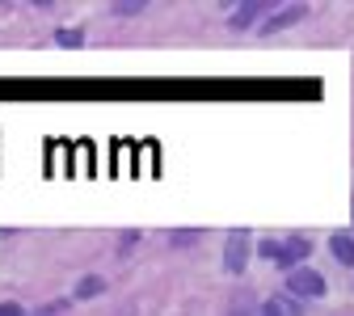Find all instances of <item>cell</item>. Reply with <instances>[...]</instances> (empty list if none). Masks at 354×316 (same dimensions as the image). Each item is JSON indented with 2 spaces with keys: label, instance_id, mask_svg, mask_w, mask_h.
Returning <instances> with one entry per match:
<instances>
[{
  "label": "cell",
  "instance_id": "cell-4",
  "mask_svg": "<svg viewBox=\"0 0 354 316\" xmlns=\"http://www.w3.org/2000/svg\"><path fill=\"white\" fill-rule=\"evenodd\" d=\"M329 249H333V257H337L342 266H354V236H350V232H333V236H329Z\"/></svg>",
  "mask_w": 354,
  "mask_h": 316
},
{
  "label": "cell",
  "instance_id": "cell-3",
  "mask_svg": "<svg viewBox=\"0 0 354 316\" xmlns=\"http://www.w3.org/2000/svg\"><path fill=\"white\" fill-rule=\"evenodd\" d=\"M245 257H249V236H245V232H232V236H228V249H224V266L232 270V275H241V270H245Z\"/></svg>",
  "mask_w": 354,
  "mask_h": 316
},
{
  "label": "cell",
  "instance_id": "cell-11",
  "mask_svg": "<svg viewBox=\"0 0 354 316\" xmlns=\"http://www.w3.org/2000/svg\"><path fill=\"white\" fill-rule=\"evenodd\" d=\"M114 9H118V13H140L144 5H140V0H131V5H127V0H118V5H114Z\"/></svg>",
  "mask_w": 354,
  "mask_h": 316
},
{
  "label": "cell",
  "instance_id": "cell-5",
  "mask_svg": "<svg viewBox=\"0 0 354 316\" xmlns=\"http://www.w3.org/2000/svg\"><path fill=\"white\" fill-rule=\"evenodd\" d=\"M299 17H308V9H304V5H291V9H283L279 17L266 21V34H274V30H283V26H295Z\"/></svg>",
  "mask_w": 354,
  "mask_h": 316
},
{
  "label": "cell",
  "instance_id": "cell-1",
  "mask_svg": "<svg viewBox=\"0 0 354 316\" xmlns=\"http://www.w3.org/2000/svg\"><path fill=\"white\" fill-rule=\"evenodd\" d=\"M261 257H270V261H279V266H295V261H304L308 257V241L304 236H291V241H266L261 245Z\"/></svg>",
  "mask_w": 354,
  "mask_h": 316
},
{
  "label": "cell",
  "instance_id": "cell-7",
  "mask_svg": "<svg viewBox=\"0 0 354 316\" xmlns=\"http://www.w3.org/2000/svg\"><path fill=\"white\" fill-rule=\"evenodd\" d=\"M257 316H299V308H295V304H287V299H270Z\"/></svg>",
  "mask_w": 354,
  "mask_h": 316
},
{
  "label": "cell",
  "instance_id": "cell-12",
  "mask_svg": "<svg viewBox=\"0 0 354 316\" xmlns=\"http://www.w3.org/2000/svg\"><path fill=\"white\" fill-rule=\"evenodd\" d=\"M232 316H249V304H245V299H241V304H236V308H232Z\"/></svg>",
  "mask_w": 354,
  "mask_h": 316
},
{
  "label": "cell",
  "instance_id": "cell-10",
  "mask_svg": "<svg viewBox=\"0 0 354 316\" xmlns=\"http://www.w3.org/2000/svg\"><path fill=\"white\" fill-rule=\"evenodd\" d=\"M0 316H26L21 304H0Z\"/></svg>",
  "mask_w": 354,
  "mask_h": 316
},
{
  "label": "cell",
  "instance_id": "cell-8",
  "mask_svg": "<svg viewBox=\"0 0 354 316\" xmlns=\"http://www.w3.org/2000/svg\"><path fill=\"white\" fill-rule=\"evenodd\" d=\"M102 279L97 275H88V279H80V287H76V299H93V295H102Z\"/></svg>",
  "mask_w": 354,
  "mask_h": 316
},
{
  "label": "cell",
  "instance_id": "cell-6",
  "mask_svg": "<svg viewBox=\"0 0 354 316\" xmlns=\"http://www.w3.org/2000/svg\"><path fill=\"white\" fill-rule=\"evenodd\" d=\"M257 13H266V5H261V0H253V5H236V9H232V17H228V21H232V26H236V30H245V26H249V21H253V17H257Z\"/></svg>",
  "mask_w": 354,
  "mask_h": 316
},
{
  "label": "cell",
  "instance_id": "cell-2",
  "mask_svg": "<svg viewBox=\"0 0 354 316\" xmlns=\"http://www.w3.org/2000/svg\"><path fill=\"white\" fill-rule=\"evenodd\" d=\"M287 291L295 295V299H317L321 291H325V279L317 275V270H291V279H287Z\"/></svg>",
  "mask_w": 354,
  "mask_h": 316
},
{
  "label": "cell",
  "instance_id": "cell-9",
  "mask_svg": "<svg viewBox=\"0 0 354 316\" xmlns=\"http://www.w3.org/2000/svg\"><path fill=\"white\" fill-rule=\"evenodd\" d=\"M55 38L64 42V47H80V34H76V30H59Z\"/></svg>",
  "mask_w": 354,
  "mask_h": 316
}]
</instances>
